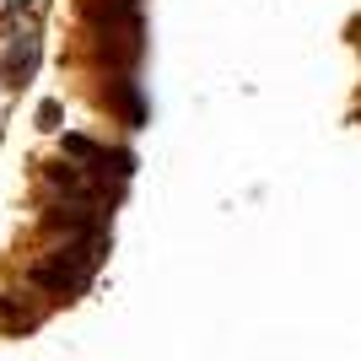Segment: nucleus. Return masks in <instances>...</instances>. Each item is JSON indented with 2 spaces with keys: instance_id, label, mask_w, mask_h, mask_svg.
Instances as JSON below:
<instances>
[{
  "instance_id": "f257e3e1",
  "label": "nucleus",
  "mask_w": 361,
  "mask_h": 361,
  "mask_svg": "<svg viewBox=\"0 0 361 361\" xmlns=\"http://www.w3.org/2000/svg\"><path fill=\"white\" fill-rule=\"evenodd\" d=\"M97 259H103V238H81L71 243V248H60L54 259H44L38 270H32V286H44V291H60V297H71V291L87 286V275L97 270Z\"/></svg>"
},
{
  "instance_id": "f03ea898",
  "label": "nucleus",
  "mask_w": 361,
  "mask_h": 361,
  "mask_svg": "<svg viewBox=\"0 0 361 361\" xmlns=\"http://www.w3.org/2000/svg\"><path fill=\"white\" fill-rule=\"evenodd\" d=\"M38 60H44V44H38L32 32H22V38L6 49V60H0V75H6V87H27L32 71H38Z\"/></svg>"
},
{
  "instance_id": "7ed1b4c3",
  "label": "nucleus",
  "mask_w": 361,
  "mask_h": 361,
  "mask_svg": "<svg viewBox=\"0 0 361 361\" xmlns=\"http://www.w3.org/2000/svg\"><path fill=\"white\" fill-rule=\"evenodd\" d=\"M38 124L54 130V124H60V103H38Z\"/></svg>"
},
{
  "instance_id": "20e7f679",
  "label": "nucleus",
  "mask_w": 361,
  "mask_h": 361,
  "mask_svg": "<svg viewBox=\"0 0 361 361\" xmlns=\"http://www.w3.org/2000/svg\"><path fill=\"white\" fill-rule=\"evenodd\" d=\"M0 318H6V324H27V313H22L16 302H6V297H0Z\"/></svg>"
},
{
  "instance_id": "39448f33",
  "label": "nucleus",
  "mask_w": 361,
  "mask_h": 361,
  "mask_svg": "<svg viewBox=\"0 0 361 361\" xmlns=\"http://www.w3.org/2000/svg\"><path fill=\"white\" fill-rule=\"evenodd\" d=\"M27 6H32V0H11V11H27Z\"/></svg>"
}]
</instances>
